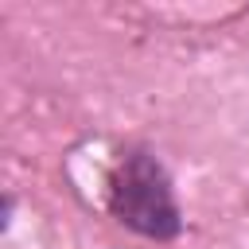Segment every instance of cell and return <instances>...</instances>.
Wrapping results in <instances>:
<instances>
[{"instance_id":"cell-1","label":"cell","mask_w":249,"mask_h":249,"mask_svg":"<svg viewBox=\"0 0 249 249\" xmlns=\"http://www.w3.org/2000/svg\"><path fill=\"white\" fill-rule=\"evenodd\" d=\"M109 206L128 230L156 237V241L175 237L183 226L175 195H171V179L163 163L148 152H128L117 163L113 183H109Z\"/></svg>"}]
</instances>
